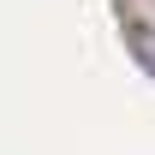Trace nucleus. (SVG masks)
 <instances>
[{
  "label": "nucleus",
  "mask_w": 155,
  "mask_h": 155,
  "mask_svg": "<svg viewBox=\"0 0 155 155\" xmlns=\"http://www.w3.org/2000/svg\"><path fill=\"white\" fill-rule=\"evenodd\" d=\"M131 54H137V60L155 72V36H149V30H131Z\"/></svg>",
  "instance_id": "f257e3e1"
}]
</instances>
